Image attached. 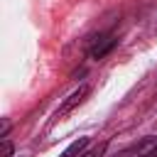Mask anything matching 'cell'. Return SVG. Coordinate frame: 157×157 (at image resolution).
Segmentation results:
<instances>
[{
	"label": "cell",
	"mask_w": 157,
	"mask_h": 157,
	"mask_svg": "<svg viewBox=\"0 0 157 157\" xmlns=\"http://www.w3.org/2000/svg\"><path fill=\"white\" fill-rule=\"evenodd\" d=\"M115 44H118V39L113 37V34H98V37H93L91 42H88V56L91 59H105L113 49H115Z\"/></svg>",
	"instance_id": "6da1fadb"
},
{
	"label": "cell",
	"mask_w": 157,
	"mask_h": 157,
	"mask_svg": "<svg viewBox=\"0 0 157 157\" xmlns=\"http://www.w3.org/2000/svg\"><path fill=\"white\" fill-rule=\"evenodd\" d=\"M147 157H157V150H155V152H150V155H147Z\"/></svg>",
	"instance_id": "52a82bcc"
},
{
	"label": "cell",
	"mask_w": 157,
	"mask_h": 157,
	"mask_svg": "<svg viewBox=\"0 0 157 157\" xmlns=\"http://www.w3.org/2000/svg\"><path fill=\"white\" fill-rule=\"evenodd\" d=\"M88 93H91V86L81 83V86H78V88H76V91H74V93H71V96H69V98H66V101H64V103H61V105L56 108L54 118H56V120L66 118V115H69V113H71L74 108H78V105H81V103H83V101L88 98Z\"/></svg>",
	"instance_id": "7a4b0ae2"
},
{
	"label": "cell",
	"mask_w": 157,
	"mask_h": 157,
	"mask_svg": "<svg viewBox=\"0 0 157 157\" xmlns=\"http://www.w3.org/2000/svg\"><path fill=\"white\" fill-rule=\"evenodd\" d=\"M2 157H12V142L7 137L2 140Z\"/></svg>",
	"instance_id": "8992f818"
},
{
	"label": "cell",
	"mask_w": 157,
	"mask_h": 157,
	"mask_svg": "<svg viewBox=\"0 0 157 157\" xmlns=\"http://www.w3.org/2000/svg\"><path fill=\"white\" fill-rule=\"evenodd\" d=\"M157 150V137H145L140 142H132L128 147H123L120 152H115L113 157H147L150 152Z\"/></svg>",
	"instance_id": "3957f363"
},
{
	"label": "cell",
	"mask_w": 157,
	"mask_h": 157,
	"mask_svg": "<svg viewBox=\"0 0 157 157\" xmlns=\"http://www.w3.org/2000/svg\"><path fill=\"white\" fill-rule=\"evenodd\" d=\"M86 147H88V137H78V140H74L59 157H81V155L86 152Z\"/></svg>",
	"instance_id": "277c9868"
},
{
	"label": "cell",
	"mask_w": 157,
	"mask_h": 157,
	"mask_svg": "<svg viewBox=\"0 0 157 157\" xmlns=\"http://www.w3.org/2000/svg\"><path fill=\"white\" fill-rule=\"evenodd\" d=\"M105 147H108V142H98L96 147H91V150H86L81 157H103V152H105Z\"/></svg>",
	"instance_id": "5b68a950"
}]
</instances>
